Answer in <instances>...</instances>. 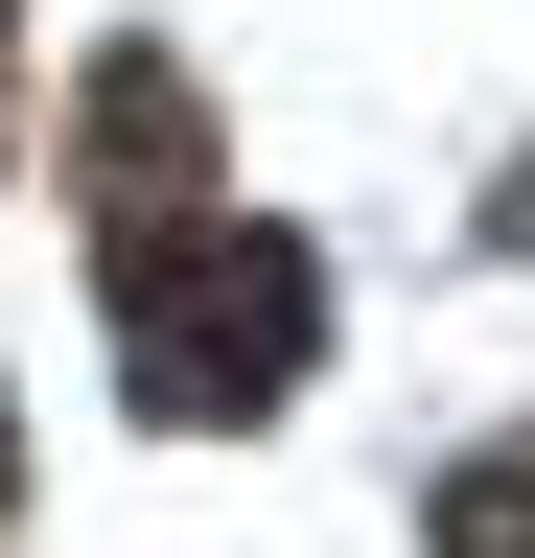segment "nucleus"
<instances>
[{"label":"nucleus","instance_id":"f257e3e1","mask_svg":"<svg viewBox=\"0 0 535 558\" xmlns=\"http://www.w3.org/2000/svg\"><path fill=\"white\" fill-rule=\"evenodd\" d=\"M117 349H141V418H280L326 349V279H303V233L186 209V233H117Z\"/></svg>","mask_w":535,"mask_h":558},{"label":"nucleus","instance_id":"f03ea898","mask_svg":"<svg viewBox=\"0 0 535 558\" xmlns=\"http://www.w3.org/2000/svg\"><path fill=\"white\" fill-rule=\"evenodd\" d=\"M186 186H210V140H186V70H163V47H117V70H94V233H163Z\"/></svg>","mask_w":535,"mask_h":558},{"label":"nucleus","instance_id":"7ed1b4c3","mask_svg":"<svg viewBox=\"0 0 535 558\" xmlns=\"http://www.w3.org/2000/svg\"><path fill=\"white\" fill-rule=\"evenodd\" d=\"M442 558H535V442H489V465H442V512H420Z\"/></svg>","mask_w":535,"mask_h":558},{"label":"nucleus","instance_id":"20e7f679","mask_svg":"<svg viewBox=\"0 0 535 558\" xmlns=\"http://www.w3.org/2000/svg\"><path fill=\"white\" fill-rule=\"evenodd\" d=\"M0 488H24V418H0Z\"/></svg>","mask_w":535,"mask_h":558},{"label":"nucleus","instance_id":"39448f33","mask_svg":"<svg viewBox=\"0 0 535 558\" xmlns=\"http://www.w3.org/2000/svg\"><path fill=\"white\" fill-rule=\"evenodd\" d=\"M512 233H535V186H512Z\"/></svg>","mask_w":535,"mask_h":558}]
</instances>
